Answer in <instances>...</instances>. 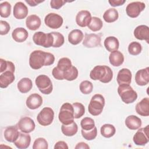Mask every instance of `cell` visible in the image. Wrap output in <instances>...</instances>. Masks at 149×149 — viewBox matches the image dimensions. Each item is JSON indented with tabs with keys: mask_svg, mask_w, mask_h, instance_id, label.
<instances>
[{
	"mask_svg": "<svg viewBox=\"0 0 149 149\" xmlns=\"http://www.w3.org/2000/svg\"><path fill=\"white\" fill-rule=\"evenodd\" d=\"M33 40L36 45L44 48L52 47L54 42V38L51 33H45L42 31L36 32L33 36Z\"/></svg>",
	"mask_w": 149,
	"mask_h": 149,
	"instance_id": "52a82bcc",
	"label": "cell"
},
{
	"mask_svg": "<svg viewBox=\"0 0 149 149\" xmlns=\"http://www.w3.org/2000/svg\"><path fill=\"white\" fill-rule=\"evenodd\" d=\"M101 36L99 34H85L83 45L87 48H95L101 46Z\"/></svg>",
	"mask_w": 149,
	"mask_h": 149,
	"instance_id": "5bb4252c",
	"label": "cell"
},
{
	"mask_svg": "<svg viewBox=\"0 0 149 149\" xmlns=\"http://www.w3.org/2000/svg\"><path fill=\"white\" fill-rule=\"evenodd\" d=\"M51 33L54 38V42L52 47L54 48H59L61 47L65 42L64 36L59 32L53 31Z\"/></svg>",
	"mask_w": 149,
	"mask_h": 149,
	"instance_id": "74e56055",
	"label": "cell"
},
{
	"mask_svg": "<svg viewBox=\"0 0 149 149\" xmlns=\"http://www.w3.org/2000/svg\"><path fill=\"white\" fill-rule=\"evenodd\" d=\"M54 118V112L49 107H44L37 116L38 123L43 126H47L52 123Z\"/></svg>",
	"mask_w": 149,
	"mask_h": 149,
	"instance_id": "9c48e42d",
	"label": "cell"
},
{
	"mask_svg": "<svg viewBox=\"0 0 149 149\" xmlns=\"http://www.w3.org/2000/svg\"><path fill=\"white\" fill-rule=\"evenodd\" d=\"M104 47L106 49L111 52L119 49V42L118 39L114 36H109L104 40Z\"/></svg>",
	"mask_w": 149,
	"mask_h": 149,
	"instance_id": "f1b7e54d",
	"label": "cell"
},
{
	"mask_svg": "<svg viewBox=\"0 0 149 149\" xmlns=\"http://www.w3.org/2000/svg\"><path fill=\"white\" fill-rule=\"evenodd\" d=\"M78 70L74 66H72L68 69L63 73V79L68 81H72L77 79L78 76Z\"/></svg>",
	"mask_w": 149,
	"mask_h": 149,
	"instance_id": "e575fe53",
	"label": "cell"
},
{
	"mask_svg": "<svg viewBox=\"0 0 149 149\" xmlns=\"http://www.w3.org/2000/svg\"><path fill=\"white\" fill-rule=\"evenodd\" d=\"M61 130L64 135L70 137L76 134L78 130V126L75 122H73L69 125L62 124L61 126Z\"/></svg>",
	"mask_w": 149,
	"mask_h": 149,
	"instance_id": "1f68e13d",
	"label": "cell"
},
{
	"mask_svg": "<svg viewBox=\"0 0 149 149\" xmlns=\"http://www.w3.org/2000/svg\"><path fill=\"white\" fill-rule=\"evenodd\" d=\"M48 144L47 140L42 137H39L35 140L33 145V149H47Z\"/></svg>",
	"mask_w": 149,
	"mask_h": 149,
	"instance_id": "f6af8a7d",
	"label": "cell"
},
{
	"mask_svg": "<svg viewBox=\"0 0 149 149\" xmlns=\"http://www.w3.org/2000/svg\"><path fill=\"white\" fill-rule=\"evenodd\" d=\"M18 129L23 133H29L32 132L36 127L34 120L28 116L22 118L17 123Z\"/></svg>",
	"mask_w": 149,
	"mask_h": 149,
	"instance_id": "4fadbf2b",
	"label": "cell"
},
{
	"mask_svg": "<svg viewBox=\"0 0 149 149\" xmlns=\"http://www.w3.org/2000/svg\"><path fill=\"white\" fill-rule=\"evenodd\" d=\"M68 146L66 143H65L63 141H59L56 142L55 144L54 148H63V149H68Z\"/></svg>",
	"mask_w": 149,
	"mask_h": 149,
	"instance_id": "681fc988",
	"label": "cell"
},
{
	"mask_svg": "<svg viewBox=\"0 0 149 149\" xmlns=\"http://www.w3.org/2000/svg\"><path fill=\"white\" fill-rule=\"evenodd\" d=\"M66 1L62 0H52L50 1V6L52 8L55 9H60Z\"/></svg>",
	"mask_w": 149,
	"mask_h": 149,
	"instance_id": "7dc6e473",
	"label": "cell"
},
{
	"mask_svg": "<svg viewBox=\"0 0 149 149\" xmlns=\"http://www.w3.org/2000/svg\"><path fill=\"white\" fill-rule=\"evenodd\" d=\"M90 77L92 80H99L103 83H107L113 78V72L106 65H97L90 73Z\"/></svg>",
	"mask_w": 149,
	"mask_h": 149,
	"instance_id": "7a4b0ae2",
	"label": "cell"
},
{
	"mask_svg": "<svg viewBox=\"0 0 149 149\" xmlns=\"http://www.w3.org/2000/svg\"><path fill=\"white\" fill-rule=\"evenodd\" d=\"M20 133L18 131L17 125L7 127L3 133L5 139L10 143H14L19 136Z\"/></svg>",
	"mask_w": 149,
	"mask_h": 149,
	"instance_id": "44dd1931",
	"label": "cell"
},
{
	"mask_svg": "<svg viewBox=\"0 0 149 149\" xmlns=\"http://www.w3.org/2000/svg\"><path fill=\"white\" fill-rule=\"evenodd\" d=\"M36 84L41 93L44 94H49L53 90V86L50 78L45 74L38 76L35 80Z\"/></svg>",
	"mask_w": 149,
	"mask_h": 149,
	"instance_id": "ba28073f",
	"label": "cell"
},
{
	"mask_svg": "<svg viewBox=\"0 0 149 149\" xmlns=\"http://www.w3.org/2000/svg\"><path fill=\"white\" fill-rule=\"evenodd\" d=\"M102 26L103 23L100 18L98 17H92L90 23L87 27L93 31H98L102 29Z\"/></svg>",
	"mask_w": 149,
	"mask_h": 149,
	"instance_id": "d590c367",
	"label": "cell"
},
{
	"mask_svg": "<svg viewBox=\"0 0 149 149\" xmlns=\"http://www.w3.org/2000/svg\"><path fill=\"white\" fill-rule=\"evenodd\" d=\"M41 24V19L36 15L29 16L26 20V27L30 30H36L40 28Z\"/></svg>",
	"mask_w": 149,
	"mask_h": 149,
	"instance_id": "484cf974",
	"label": "cell"
},
{
	"mask_svg": "<svg viewBox=\"0 0 149 149\" xmlns=\"http://www.w3.org/2000/svg\"><path fill=\"white\" fill-rule=\"evenodd\" d=\"M42 104V98L37 93L30 94L26 101V106L30 109H36Z\"/></svg>",
	"mask_w": 149,
	"mask_h": 149,
	"instance_id": "ac0fdd59",
	"label": "cell"
},
{
	"mask_svg": "<svg viewBox=\"0 0 149 149\" xmlns=\"http://www.w3.org/2000/svg\"><path fill=\"white\" fill-rule=\"evenodd\" d=\"M134 36L139 40H145L147 43L149 41V28L146 25H140L136 27L133 31Z\"/></svg>",
	"mask_w": 149,
	"mask_h": 149,
	"instance_id": "d6986e66",
	"label": "cell"
},
{
	"mask_svg": "<svg viewBox=\"0 0 149 149\" xmlns=\"http://www.w3.org/2000/svg\"><path fill=\"white\" fill-rule=\"evenodd\" d=\"M74 109V118L75 119H79L81 118L85 113L84 106L80 102H74L73 104Z\"/></svg>",
	"mask_w": 149,
	"mask_h": 149,
	"instance_id": "ab89813d",
	"label": "cell"
},
{
	"mask_svg": "<svg viewBox=\"0 0 149 149\" xmlns=\"http://www.w3.org/2000/svg\"><path fill=\"white\" fill-rule=\"evenodd\" d=\"M72 66V62L68 58H62L58 62L57 66L55 67L52 70V74L53 77L59 80H64L63 73L69 68Z\"/></svg>",
	"mask_w": 149,
	"mask_h": 149,
	"instance_id": "8992f818",
	"label": "cell"
},
{
	"mask_svg": "<svg viewBox=\"0 0 149 149\" xmlns=\"http://www.w3.org/2000/svg\"><path fill=\"white\" fill-rule=\"evenodd\" d=\"M29 36L27 31L23 27H17L13 30L12 33V38L17 42L25 41Z\"/></svg>",
	"mask_w": 149,
	"mask_h": 149,
	"instance_id": "cb8c5ba5",
	"label": "cell"
},
{
	"mask_svg": "<svg viewBox=\"0 0 149 149\" xmlns=\"http://www.w3.org/2000/svg\"><path fill=\"white\" fill-rule=\"evenodd\" d=\"M91 14L87 10L79 11L76 16V22L78 26L81 27L88 26L91 20Z\"/></svg>",
	"mask_w": 149,
	"mask_h": 149,
	"instance_id": "9a60e30c",
	"label": "cell"
},
{
	"mask_svg": "<svg viewBox=\"0 0 149 149\" xmlns=\"http://www.w3.org/2000/svg\"><path fill=\"white\" fill-rule=\"evenodd\" d=\"M125 0H109L108 2L111 6L116 7L119 6H122L125 3Z\"/></svg>",
	"mask_w": 149,
	"mask_h": 149,
	"instance_id": "c3c4849f",
	"label": "cell"
},
{
	"mask_svg": "<svg viewBox=\"0 0 149 149\" xmlns=\"http://www.w3.org/2000/svg\"><path fill=\"white\" fill-rule=\"evenodd\" d=\"M110 63L115 67H118L122 65L124 62V56L123 54L118 50L111 52L109 56Z\"/></svg>",
	"mask_w": 149,
	"mask_h": 149,
	"instance_id": "4316f807",
	"label": "cell"
},
{
	"mask_svg": "<svg viewBox=\"0 0 149 149\" xmlns=\"http://www.w3.org/2000/svg\"><path fill=\"white\" fill-rule=\"evenodd\" d=\"M81 129L84 130H90L95 127L94 120L89 117L84 118L80 122Z\"/></svg>",
	"mask_w": 149,
	"mask_h": 149,
	"instance_id": "7bdbcfd3",
	"label": "cell"
},
{
	"mask_svg": "<svg viewBox=\"0 0 149 149\" xmlns=\"http://www.w3.org/2000/svg\"><path fill=\"white\" fill-rule=\"evenodd\" d=\"M25 2L28 3L30 6H36L37 5H38L39 3L44 2V1H38L36 0H26Z\"/></svg>",
	"mask_w": 149,
	"mask_h": 149,
	"instance_id": "816d5d0a",
	"label": "cell"
},
{
	"mask_svg": "<svg viewBox=\"0 0 149 149\" xmlns=\"http://www.w3.org/2000/svg\"><path fill=\"white\" fill-rule=\"evenodd\" d=\"M79 89L83 94H89L93 91V85L91 81L88 80H84L80 83Z\"/></svg>",
	"mask_w": 149,
	"mask_h": 149,
	"instance_id": "b9f144b4",
	"label": "cell"
},
{
	"mask_svg": "<svg viewBox=\"0 0 149 149\" xmlns=\"http://www.w3.org/2000/svg\"><path fill=\"white\" fill-rule=\"evenodd\" d=\"M0 64H1V69L0 72L2 73L5 71H11L12 72H15V66L13 62L9 61H6L2 58L0 59Z\"/></svg>",
	"mask_w": 149,
	"mask_h": 149,
	"instance_id": "8d00e7d4",
	"label": "cell"
},
{
	"mask_svg": "<svg viewBox=\"0 0 149 149\" xmlns=\"http://www.w3.org/2000/svg\"><path fill=\"white\" fill-rule=\"evenodd\" d=\"M132 74L130 70L127 68L120 69L117 75V83L120 84H130L132 81Z\"/></svg>",
	"mask_w": 149,
	"mask_h": 149,
	"instance_id": "ffe728a7",
	"label": "cell"
},
{
	"mask_svg": "<svg viewBox=\"0 0 149 149\" xmlns=\"http://www.w3.org/2000/svg\"><path fill=\"white\" fill-rule=\"evenodd\" d=\"M146 5L144 2L136 1L129 3L126 8V12L128 16L135 18L139 16L140 13L144 10Z\"/></svg>",
	"mask_w": 149,
	"mask_h": 149,
	"instance_id": "8fae6325",
	"label": "cell"
},
{
	"mask_svg": "<svg viewBox=\"0 0 149 149\" xmlns=\"http://www.w3.org/2000/svg\"><path fill=\"white\" fill-rule=\"evenodd\" d=\"M63 22L62 17L55 13L47 14L44 19L45 25L53 29H57L61 27L63 24Z\"/></svg>",
	"mask_w": 149,
	"mask_h": 149,
	"instance_id": "7c38bea8",
	"label": "cell"
},
{
	"mask_svg": "<svg viewBox=\"0 0 149 149\" xmlns=\"http://www.w3.org/2000/svg\"><path fill=\"white\" fill-rule=\"evenodd\" d=\"M58 119L63 125H69L74 122V109L71 104L65 102L62 104L58 115Z\"/></svg>",
	"mask_w": 149,
	"mask_h": 149,
	"instance_id": "5b68a950",
	"label": "cell"
},
{
	"mask_svg": "<svg viewBox=\"0 0 149 149\" xmlns=\"http://www.w3.org/2000/svg\"><path fill=\"white\" fill-rule=\"evenodd\" d=\"M55 61L54 55L41 50L33 51L29 56V65L31 68L38 70L43 66L52 65Z\"/></svg>",
	"mask_w": 149,
	"mask_h": 149,
	"instance_id": "6da1fadb",
	"label": "cell"
},
{
	"mask_svg": "<svg viewBox=\"0 0 149 149\" xmlns=\"http://www.w3.org/2000/svg\"><path fill=\"white\" fill-rule=\"evenodd\" d=\"M118 93L122 101L127 104L134 102L137 98L136 91L129 84L119 85Z\"/></svg>",
	"mask_w": 149,
	"mask_h": 149,
	"instance_id": "3957f363",
	"label": "cell"
},
{
	"mask_svg": "<svg viewBox=\"0 0 149 149\" xmlns=\"http://www.w3.org/2000/svg\"><path fill=\"white\" fill-rule=\"evenodd\" d=\"M104 105V97L101 94H96L92 97L88 104V112L93 116H98L102 113Z\"/></svg>",
	"mask_w": 149,
	"mask_h": 149,
	"instance_id": "277c9868",
	"label": "cell"
},
{
	"mask_svg": "<svg viewBox=\"0 0 149 149\" xmlns=\"http://www.w3.org/2000/svg\"><path fill=\"white\" fill-rule=\"evenodd\" d=\"M11 12V5L7 1L0 4V15L2 17H8Z\"/></svg>",
	"mask_w": 149,
	"mask_h": 149,
	"instance_id": "60d3db41",
	"label": "cell"
},
{
	"mask_svg": "<svg viewBox=\"0 0 149 149\" xmlns=\"http://www.w3.org/2000/svg\"><path fill=\"white\" fill-rule=\"evenodd\" d=\"M28 8L22 2H17L13 7V16L19 20L26 17L28 15Z\"/></svg>",
	"mask_w": 149,
	"mask_h": 149,
	"instance_id": "2e32d148",
	"label": "cell"
},
{
	"mask_svg": "<svg viewBox=\"0 0 149 149\" xmlns=\"http://www.w3.org/2000/svg\"><path fill=\"white\" fill-rule=\"evenodd\" d=\"M125 125L130 130H137L141 126V120L136 115H129L125 119Z\"/></svg>",
	"mask_w": 149,
	"mask_h": 149,
	"instance_id": "83f0119b",
	"label": "cell"
},
{
	"mask_svg": "<svg viewBox=\"0 0 149 149\" xmlns=\"http://www.w3.org/2000/svg\"><path fill=\"white\" fill-rule=\"evenodd\" d=\"M119 17L118 10L115 8L107 9L103 15V19L107 23H112L115 22Z\"/></svg>",
	"mask_w": 149,
	"mask_h": 149,
	"instance_id": "d6a6232c",
	"label": "cell"
},
{
	"mask_svg": "<svg viewBox=\"0 0 149 149\" xmlns=\"http://www.w3.org/2000/svg\"><path fill=\"white\" fill-rule=\"evenodd\" d=\"M31 142V137L28 133H20L17 140L13 143L15 146L19 149H25L29 147Z\"/></svg>",
	"mask_w": 149,
	"mask_h": 149,
	"instance_id": "7402d4cb",
	"label": "cell"
},
{
	"mask_svg": "<svg viewBox=\"0 0 149 149\" xmlns=\"http://www.w3.org/2000/svg\"><path fill=\"white\" fill-rule=\"evenodd\" d=\"M84 34L79 29L72 30L68 34V41L72 45H77L83 40Z\"/></svg>",
	"mask_w": 149,
	"mask_h": 149,
	"instance_id": "f546056e",
	"label": "cell"
},
{
	"mask_svg": "<svg viewBox=\"0 0 149 149\" xmlns=\"http://www.w3.org/2000/svg\"><path fill=\"white\" fill-rule=\"evenodd\" d=\"M83 137L87 140H94L97 135V129L95 126L93 129L90 130H84L81 129V130Z\"/></svg>",
	"mask_w": 149,
	"mask_h": 149,
	"instance_id": "ee69618b",
	"label": "cell"
},
{
	"mask_svg": "<svg viewBox=\"0 0 149 149\" xmlns=\"http://www.w3.org/2000/svg\"><path fill=\"white\" fill-rule=\"evenodd\" d=\"M142 51V46L141 44L136 41L130 42L128 46V51L130 55H137L141 53Z\"/></svg>",
	"mask_w": 149,
	"mask_h": 149,
	"instance_id": "f35d334b",
	"label": "cell"
},
{
	"mask_svg": "<svg viewBox=\"0 0 149 149\" xmlns=\"http://www.w3.org/2000/svg\"><path fill=\"white\" fill-rule=\"evenodd\" d=\"M9 24L4 20L0 21V34L2 36L7 34L10 30Z\"/></svg>",
	"mask_w": 149,
	"mask_h": 149,
	"instance_id": "bcb514c9",
	"label": "cell"
},
{
	"mask_svg": "<svg viewBox=\"0 0 149 149\" xmlns=\"http://www.w3.org/2000/svg\"><path fill=\"white\" fill-rule=\"evenodd\" d=\"M138 129L133 137V141L137 146H144L149 141V125H147L144 127L139 128Z\"/></svg>",
	"mask_w": 149,
	"mask_h": 149,
	"instance_id": "30bf717a",
	"label": "cell"
},
{
	"mask_svg": "<svg viewBox=\"0 0 149 149\" xmlns=\"http://www.w3.org/2000/svg\"><path fill=\"white\" fill-rule=\"evenodd\" d=\"M15 80L14 73L11 71H5L0 75V87L5 88Z\"/></svg>",
	"mask_w": 149,
	"mask_h": 149,
	"instance_id": "d4e9b609",
	"label": "cell"
},
{
	"mask_svg": "<svg viewBox=\"0 0 149 149\" xmlns=\"http://www.w3.org/2000/svg\"><path fill=\"white\" fill-rule=\"evenodd\" d=\"M149 68L139 70L135 74V81L137 85L143 86L149 82Z\"/></svg>",
	"mask_w": 149,
	"mask_h": 149,
	"instance_id": "e0dca14e",
	"label": "cell"
},
{
	"mask_svg": "<svg viewBox=\"0 0 149 149\" xmlns=\"http://www.w3.org/2000/svg\"><path fill=\"white\" fill-rule=\"evenodd\" d=\"M136 112L143 116L149 115V98L146 97L143 98L136 105Z\"/></svg>",
	"mask_w": 149,
	"mask_h": 149,
	"instance_id": "603a6c76",
	"label": "cell"
},
{
	"mask_svg": "<svg viewBox=\"0 0 149 149\" xmlns=\"http://www.w3.org/2000/svg\"><path fill=\"white\" fill-rule=\"evenodd\" d=\"M19 91L22 93H27L31 90L33 87V83L30 79L23 77L20 79L17 85Z\"/></svg>",
	"mask_w": 149,
	"mask_h": 149,
	"instance_id": "4dcf8cb0",
	"label": "cell"
},
{
	"mask_svg": "<svg viewBox=\"0 0 149 149\" xmlns=\"http://www.w3.org/2000/svg\"><path fill=\"white\" fill-rule=\"evenodd\" d=\"M101 135L105 138H110L112 137L116 133V129L113 125L111 124H104L100 129Z\"/></svg>",
	"mask_w": 149,
	"mask_h": 149,
	"instance_id": "836d02e7",
	"label": "cell"
},
{
	"mask_svg": "<svg viewBox=\"0 0 149 149\" xmlns=\"http://www.w3.org/2000/svg\"><path fill=\"white\" fill-rule=\"evenodd\" d=\"M75 149H80V148H82V149H89L90 147L88 146V145L84 143V142H80L78 143L76 146L74 147Z\"/></svg>",
	"mask_w": 149,
	"mask_h": 149,
	"instance_id": "f907efd6",
	"label": "cell"
}]
</instances>
